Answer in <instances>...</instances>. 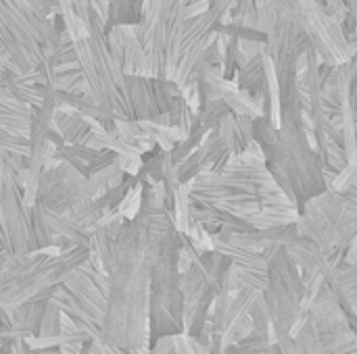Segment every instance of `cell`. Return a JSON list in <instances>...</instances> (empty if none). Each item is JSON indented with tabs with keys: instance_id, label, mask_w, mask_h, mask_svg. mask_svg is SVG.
<instances>
[{
	"instance_id": "cell-1",
	"label": "cell",
	"mask_w": 357,
	"mask_h": 354,
	"mask_svg": "<svg viewBox=\"0 0 357 354\" xmlns=\"http://www.w3.org/2000/svg\"><path fill=\"white\" fill-rule=\"evenodd\" d=\"M174 223L163 184L142 179V204L113 246L102 342L130 354H149L151 269L159 236Z\"/></svg>"
},
{
	"instance_id": "cell-2",
	"label": "cell",
	"mask_w": 357,
	"mask_h": 354,
	"mask_svg": "<svg viewBox=\"0 0 357 354\" xmlns=\"http://www.w3.org/2000/svg\"><path fill=\"white\" fill-rule=\"evenodd\" d=\"M253 140L261 148L266 169L297 209L299 217L305 204L326 192V177L312 140V127L305 113H280L278 125L266 117L253 123Z\"/></svg>"
},
{
	"instance_id": "cell-3",
	"label": "cell",
	"mask_w": 357,
	"mask_h": 354,
	"mask_svg": "<svg viewBox=\"0 0 357 354\" xmlns=\"http://www.w3.org/2000/svg\"><path fill=\"white\" fill-rule=\"evenodd\" d=\"M188 186L192 204L213 207L247 221L270 207L291 202L266 169L264 154L253 142L249 150L220 173H201Z\"/></svg>"
},
{
	"instance_id": "cell-4",
	"label": "cell",
	"mask_w": 357,
	"mask_h": 354,
	"mask_svg": "<svg viewBox=\"0 0 357 354\" xmlns=\"http://www.w3.org/2000/svg\"><path fill=\"white\" fill-rule=\"evenodd\" d=\"M88 259L90 250L82 246L56 255L0 252V321L10 323V313L27 303L50 300L54 290Z\"/></svg>"
},
{
	"instance_id": "cell-5",
	"label": "cell",
	"mask_w": 357,
	"mask_h": 354,
	"mask_svg": "<svg viewBox=\"0 0 357 354\" xmlns=\"http://www.w3.org/2000/svg\"><path fill=\"white\" fill-rule=\"evenodd\" d=\"M73 6L88 23V38L75 42V52L90 98L109 119L132 121L126 88L128 75L111 54L107 25L98 19L90 0H73Z\"/></svg>"
},
{
	"instance_id": "cell-6",
	"label": "cell",
	"mask_w": 357,
	"mask_h": 354,
	"mask_svg": "<svg viewBox=\"0 0 357 354\" xmlns=\"http://www.w3.org/2000/svg\"><path fill=\"white\" fill-rule=\"evenodd\" d=\"M297 227L333 261L345 257L357 238V165H349L326 192L305 204Z\"/></svg>"
},
{
	"instance_id": "cell-7",
	"label": "cell",
	"mask_w": 357,
	"mask_h": 354,
	"mask_svg": "<svg viewBox=\"0 0 357 354\" xmlns=\"http://www.w3.org/2000/svg\"><path fill=\"white\" fill-rule=\"evenodd\" d=\"M184 234L172 223L157 240L151 269V309H149V344L184 334V296L180 257Z\"/></svg>"
},
{
	"instance_id": "cell-8",
	"label": "cell",
	"mask_w": 357,
	"mask_h": 354,
	"mask_svg": "<svg viewBox=\"0 0 357 354\" xmlns=\"http://www.w3.org/2000/svg\"><path fill=\"white\" fill-rule=\"evenodd\" d=\"M230 269L232 261L226 255L213 248H199L188 236H184L180 271L186 336L199 338L211 321V309L228 282Z\"/></svg>"
},
{
	"instance_id": "cell-9",
	"label": "cell",
	"mask_w": 357,
	"mask_h": 354,
	"mask_svg": "<svg viewBox=\"0 0 357 354\" xmlns=\"http://www.w3.org/2000/svg\"><path fill=\"white\" fill-rule=\"evenodd\" d=\"M190 0H144L134 31L144 48L149 77L176 81Z\"/></svg>"
},
{
	"instance_id": "cell-10",
	"label": "cell",
	"mask_w": 357,
	"mask_h": 354,
	"mask_svg": "<svg viewBox=\"0 0 357 354\" xmlns=\"http://www.w3.org/2000/svg\"><path fill=\"white\" fill-rule=\"evenodd\" d=\"M266 261L268 284L264 290V303L270 313L272 336L276 342L278 338L297 334L305 323V284L284 246L268 248Z\"/></svg>"
},
{
	"instance_id": "cell-11",
	"label": "cell",
	"mask_w": 357,
	"mask_h": 354,
	"mask_svg": "<svg viewBox=\"0 0 357 354\" xmlns=\"http://www.w3.org/2000/svg\"><path fill=\"white\" fill-rule=\"evenodd\" d=\"M27 159L0 152V230L4 236L2 252L33 255V215L25 204L23 177Z\"/></svg>"
},
{
	"instance_id": "cell-12",
	"label": "cell",
	"mask_w": 357,
	"mask_h": 354,
	"mask_svg": "<svg viewBox=\"0 0 357 354\" xmlns=\"http://www.w3.org/2000/svg\"><path fill=\"white\" fill-rule=\"evenodd\" d=\"M297 19L307 40L312 42L320 61L328 67H339L349 63L356 52L343 31V25L328 13L326 6L314 0H295Z\"/></svg>"
},
{
	"instance_id": "cell-13",
	"label": "cell",
	"mask_w": 357,
	"mask_h": 354,
	"mask_svg": "<svg viewBox=\"0 0 357 354\" xmlns=\"http://www.w3.org/2000/svg\"><path fill=\"white\" fill-rule=\"evenodd\" d=\"M0 44L23 75H33L44 63L42 46L8 0H0Z\"/></svg>"
},
{
	"instance_id": "cell-14",
	"label": "cell",
	"mask_w": 357,
	"mask_h": 354,
	"mask_svg": "<svg viewBox=\"0 0 357 354\" xmlns=\"http://www.w3.org/2000/svg\"><path fill=\"white\" fill-rule=\"evenodd\" d=\"M69 296L75 300L79 311H84L100 330L107 313V290H109V273L90 263V259L75 269L63 284Z\"/></svg>"
},
{
	"instance_id": "cell-15",
	"label": "cell",
	"mask_w": 357,
	"mask_h": 354,
	"mask_svg": "<svg viewBox=\"0 0 357 354\" xmlns=\"http://www.w3.org/2000/svg\"><path fill=\"white\" fill-rule=\"evenodd\" d=\"M322 282L357 332V263H347L345 259L331 261L322 273Z\"/></svg>"
},
{
	"instance_id": "cell-16",
	"label": "cell",
	"mask_w": 357,
	"mask_h": 354,
	"mask_svg": "<svg viewBox=\"0 0 357 354\" xmlns=\"http://www.w3.org/2000/svg\"><path fill=\"white\" fill-rule=\"evenodd\" d=\"M109 48L115 61L121 65L126 75H140L149 77V65L144 48L134 31V25H117L107 31Z\"/></svg>"
},
{
	"instance_id": "cell-17",
	"label": "cell",
	"mask_w": 357,
	"mask_h": 354,
	"mask_svg": "<svg viewBox=\"0 0 357 354\" xmlns=\"http://www.w3.org/2000/svg\"><path fill=\"white\" fill-rule=\"evenodd\" d=\"M13 4V8L17 10V15L23 19V23L27 25V29L31 31V35L36 38V42L42 46L44 52V61H52L56 48H59V38L61 31L56 29L54 21L48 19L36 0H8Z\"/></svg>"
},
{
	"instance_id": "cell-18",
	"label": "cell",
	"mask_w": 357,
	"mask_h": 354,
	"mask_svg": "<svg viewBox=\"0 0 357 354\" xmlns=\"http://www.w3.org/2000/svg\"><path fill=\"white\" fill-rule=\"evenodd\" d=\"M253 123L255 119L249 117V115H234V113H228L224 117V121L218 125V136L222 138L230 159H241L249 146L255 142L253 140Z\"/></svg>"
},
{
	"instance_id": "cell-19",
	"label": "cell",
	"mask_w": 357,
	"mask_h": 354,
	"mask_svg": "<svg viewBox=\"0 0 357 354\" xmlns=\"http://www.w3.org/2000/svg\"><path fill=\"white\" fill-rule=\"evenodd\" d=\"M33 113H36V108L19 102L15 96H10L0 86V131L21 136V138H29Z\"/></svg>"
},
{
	"instance_id": "cell-20",
	"label": "cell",
	"mask_w": 357,
	"mask_h": 354,
	"mask_svg": "<svg viewBox=\"0 0 357 354\" xmlns=\"http://www.w3.org/2000/svg\"><path fill=\"white\" fill-rule=\"evenodd\" d=\"M54 129L61 134L65 144L86 146L92 136V125L86 117L71 108H59L54 115Z\"/></svg>"
},
{
	"instance_id": "cell-21",
	"label": "cell",
	"mask_w": 357,
	"mask_h": 354,
	"mask_svg": "<svg viewBox=\"0 0 357 354\" xmlns=\"http://www.w3.org/2000/svg\"><path fill=\"white\" fill-rule=\"evenodd\" d=\"M276 346H278L280 354H326L322 342H320V336H318L314 323L310 321V317L305 319V323L301 325V330L297 334L278 338Z\"/></svg>"
},
{
	"instance_id": "cell-22",
	"label": "cell",
	"mask_w": 357,
	"mask_h": 354,
	"mask_svg": "<svg viewBox=\"0 0 357 354\" xmlns=\"http://www.w3.org/2000/svg\"><path fill=\"white\" fill-rule=\"evenodd\" d=\"M48 300L42 303H27L19 309H15L8 317L10 325L21 334L23 340H33L40 336V328H42V319H44V311H46Z\"/></svg>"
},
{
	"instance_id": "cell-23",
	"label": "cell",
	"mask_w": 357,
	"mask_h": 354,
	"mask_svg": "<svg viewBox=\"0 0 357 354\" xmlns=\"http://www.w3.org/2000/svg\"><path fill=\"white\" fill-rule=\"evenodd\" d=\"M107 2H109L107 31L117 25H138L140 23L144 0H107Z\"/></svg>"
},
{
	"instance_id": "cell-24",
	"label": "cell",
	"mask_w": 357,
	"mask_h": 354,
	"mask_svg": "<svg viewBox=\"0 0 357 354\" xmlns=\"http://www.w3.org/2000/svg\"><path fill=\"white\" fill-rule=\"evenodd\" d=\"M52 88H54L56 92L73 94V96H84V94H88V83H86V79H84L79 67L56 71V73H54Z\"/></svg>"
},
{
	"instance_id": "cell-25",
	"label": "cell",
	"mask_w": 357,
	"mask_h": 354,
	"mask_svg": "<svg viewBox=\"0 0 357 354\" xmlns=\"http://www.w3.org/2000/svg\"><path fill=\"white\" fill-rule=\"evenodd\" d=\"M224 354H280L278 353V346L274 340H268V338H261L257 334H251L247 338H243L241 342L232 344L226 348Z\"/></svg>"
},
{
	"instance_id": "cell-26",
	"label": "cell",
	"mask_w": 357,
	"mask_h": 354,
	"mask_svg": "<svg viewBox=\"0 0 357 354\" xmlns=\"http://www.w3.org/2000/svg\"><path fill=\"white\" fill-rule=\"evenodd\" d=\"M63 321H65V315L61 313V309L56 307V303L48 300L38 338H59L61 332H63Z\"/></svg>"
},
{
	"instance_id": "cell-27",
	"label": "cell",
	"mask_w": 357,
	"mask_h": 354,
	"mask_svg": "<svg viewBox=\"0 0 357 354\" xmlns=\"http://www.w3.org/2000/svg\"><path fill=\"white\" fill-rule=\"evenodd\" d=\"M0 152L10 154V156L27 159L29 152H31V142H29V138H21V136L0 131Z\"/></svg>"
},
{
	"instance_id": "cell-28",
	"label": "cell",
	"mask_w": 357,
	"mask_h": 354,
	"mask_svg": "<svg viewBox=\"0 0 357 354\" xmlns=\"http://www.w3.org/2000/svg\"><path fill=\"white\" fill-rule=\"evenodd\" d=\"M174 354H209V346L186 334L174 336Z\"/></svg>"
},
{
	"instance_id": "cell-29",
	"label": "cell",
	"mask_w": 357,
	"mask_h": 354,
	"mask_svg": "<svg viewBox=\"0 0 357 354\" xmlns=\"http://www.w3.org/2000/svg\"><path fill=\"white\" fill-rule=\"evenodd\" d=\"M36 354H63L59 348H48V351H36Z\"/></svg>"
},
{
	"instance_id": "cell-30",
	"label": "cell",
	"mask_w": 357,
	"mask_h": 354,
	"mask_svg": "<svg viewBox=\"0 0 357 354\" xmlns=\"http://www.w3.org/2000/svg\"><path fill=\"white\" fill-rule=\"evenodd\" d=\"M2 246H4V236H2V230H0V250H2Z\"/></svg>"
},
{
	"instance_id": "cell-31",
	"label": "cell",
	"mask_w": 357,
	"mask_h": 354,
	"mask_svg": "<svg viewBox=\"0 0 357 354\" xmlns=\"http://www.w3.org/2000/svg\"><path fill=\"white\" fill-rule=\"evenodd\" d=\"M0 252H2V250H0Z\"/></svg>"
}]
</instances>
